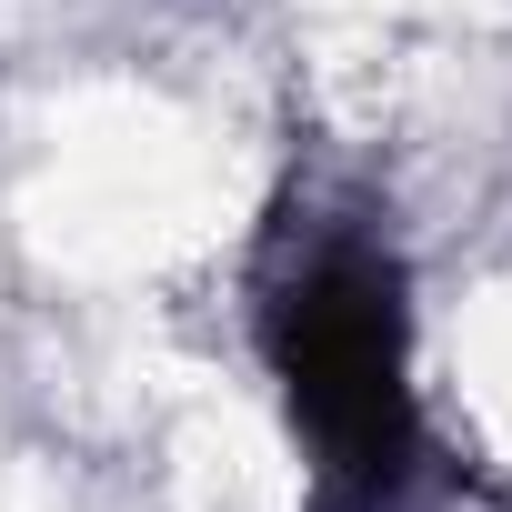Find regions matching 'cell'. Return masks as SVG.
<instances>
[{"mask_svg":"<svg viewBox=\"0 0 512 512\" xmlns=\"http://www.w3.org/2000/svg\"><path fill=\"white\" fill-rule=\"evenodd\" d=\"M292 392L322 452L362 482L392 472L402 452V362H392V312L372 292V262H322L292 292Z\"/></svg>","mask_w":512,"mask_h":512,"instance_id":"1","label":"cell"}]
</instances>
